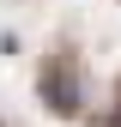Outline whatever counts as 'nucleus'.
Masks as SVG:
<instances>
[{"instance_id":"nucleus-1","label":"nucleus","mask_w":121,"mask_h":127,"mask_svg":"<svg viewBox=\"0 0 121 127\" xmlns=\"http://www.w3.org/2000/svg\"><path fill=\"white\" fill-rule=\"evenodd\" d=\"M42 103L55 109V115H79L85 97H79V67H73V55H55L49 73H42Z\"/></svg>"}]
</instances>
